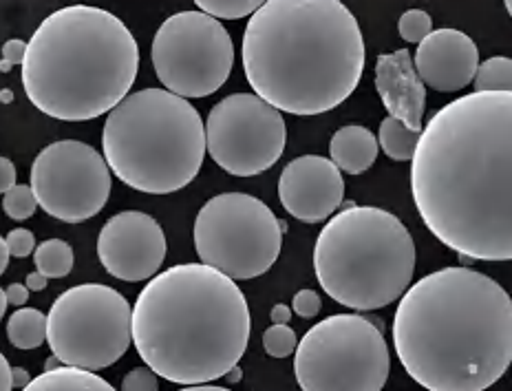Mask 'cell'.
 <instances>
[{"instance_id":"5bb4252c","label":"cell","mask_w":512,"mask_h":391,"mask_svg":"<svg viewBox=\"0 0 512 391\" xmlns=\"http://www.w3.org/2000/svg\"><path fill=\"white\" fill-rule=\"evenodd\" d=\"M98 257L115 279L128 283L153 279L166 259V235L155 217L124 210L102 226Z\"/></svg>"},{"instance_id":"6da1fadb","label":"cell","mask_w":512,"mask_h":391,"mask_svg":"<svg viewBox=\"0 0 512 391\" xmlns=\"http://www.w3.org/2000/svg\"><path fill=\"white\" fill-rule=\"evenodd\" d=\"M411 193L446 248L512 261V93H468L437 111L413 155Z\"/></svg>"},{"instance_id":"ab89813d","label":"cell","mask_w":512,"mask_h":391,"mask_svg":"<svg viewBox=\"0 0 512 391\" xmlns=\"http://www.w3.org/2000/svg\"><path fill=\"white\" fill-rule=\"evenodd\" d=\"M58 367H62V365H60V361H58L56 356H51V358H47V361H45V372H51V369H58Z\"/></svg>"},{"instance_id":"8fae6325","label":"cell","mask_w":512,"mask_h":391,"mask_svg":"<svg viewBox=\"0 0 512 391\" xmlns=\"http://www.w3.org/2000/svg\"><path fill=\"white\" fill-rule=\"evenodd\" d=\"M151 60L159 82L179 98H208L230 78L234 45L217 18L179 12L157 29Z\"/></svg>"},{"instance_id":"44dd1931","label":"cell","mask_w":512,"mask_h":391,"mask_svg":"<svg viewBox=\"0 0 512 391\" xmlns=\"http://www.w3.org/2000/svg\"><path fill=\"white\" fill-rule=\"evenodd\" d=\"M422 133L411 131L407 124L396 118H384L380 124L378 146L384 155L393 162H413V155L418 151Z\"/></svg>"},{"instance_id":"5b68a950","label":"cell","mask_w":512,"mask_h":391,"mask_svg":"<svg viewBox=\"0 0 512 391\" xmlns=\"http://www.w3.org/2000/svg\"><path fill=\"white\" fill-rule=\"evenodd\" d=\"M140 47L120 18L69 5L42 20L27 42L23 87L49 118L87 122L111 113L137 80Z\"/></svg>"},{"instance_id":"ac0fdd59","label":"cell","mask_w":512,"mask_h":391,"mask_svg":"<svg viewBox=\"0 0 512 391\" xmlns=\"http://www.w3.org/2000/svg\"><path fill=\"white\" fill-rule=\"evenodd\" d=\"M378 140L365 126H343L332 135L329 155L340 173L360 175L378 160Z\"/></svg>"},{"instance_id":"603a6c76","label":"cell","mask_w":512,"mask_h":391,"mask_svg":"<svg viewBox=\"0 0 512 391\" xmlns=\"http://www.w3.org/2000/svg\"><path fill=\"white\" fill-rule=\"evenodd\" d=\"M475 93H512V58L493 56L477 67Z\"/></svg>"},{"instance_id":"cb8c5ba5","label":"cell","mask_w":512,"mask_h":391,"mask_svg":"<svg viewBox=\"0 0 512 391\" xmlns=\"http://www.w3.org/2000/svg\"><path fill=\"white\" fill-rule=\"evenodd\" d=\"M199 12L217 20H239L254 16L261 9V0H197Z\"/></svg>"},{"instance_id":"d590c367","label":"cell","mask_w":512,"mask_h":391,"mask_svg":"<svg viewBox=\"0 0 512 391\" xmlns=\"http://www.w3.org/2000/svg\"><path fill=\"white\" fill-rule=\"evenodd\" d=\"M47 277L45 274H40V272H31L29 277H27V288H29V292H40V290H45L47 288Z\"/></svg>"},{"instance_id":"74e56055","label":"cell","mask_w":512,"mask_h":391,"mask_svg":"<svg viewBox=\"0 0 512 391\" xmlns=\"http://www.w3.org/2000/svg\"><path fill=\"white\" fill-rule=\"evenodd\" d=\"M9 248H7V241L0 237V274H3L7 270V263H9Z\"/></svg>"},{"instance_id":"9c48e42d","label":"cell","mask_w":512,"mask_h":391,"mask_svg":"<svg viewBox=\"0 0 512 391\" xmlns=\"http://www.w3.org/2000/svg\"><path fill=\"white\" fill-rule=\"evenodd\" d=\"M47 343L64 367L93 374L111 367L133 343L131 303L109 285H73L51 305Z\"/></svg>"},{"instance_id":"e0dca14e","label":"cell","mask_w":512,"mask_h":391,"mask_svg":"<svg viewBox=\"0 0 512 391\" xmlns=\"http://www.w3.org/2000/svg\"><path fill=\"white\" fill-rule=\"evenodd\" d=\"M376 91L389 111V118L407 124L411 131L422 133L426 87L413 65L407 49L382 54L376 60Z\"/></svg>"},{"instance_id":"2e32d148","label":"cell","mask_w":512,"mask_h":391,"mask_svg":"<svg viewBox=\"0 0 512 391\" xmlns=\"http://www.w3.org/2000/svg\"><path fill=\"white\" fill-rule=\"evenodd\" d=\"M413 65L424 87L453 93L475 80L479 51L475 40L464 31L437 29L420 42Z\"/></svg>"},{"instance_id":"9a60e30c","label":"cell","mask_w":512,"mask_h":391,"mask_svg":"<svg viewBox=\"0 0 512 391\" xmlns=\"http://www.w3.org/2000/svg\"><path fill=\"white\" fill-rule=\"evenodd\" d=\"M283 208L303 224H320L332 217L345 199V179L338 166L320 155L296 157L279 179Z\"/></svg>"},{"instance_id":"277c9868","label":"cell","mask_w":512,"mask_h":391,"mask_svg":"<svg viewBox=\"0 0 512 391\" xmlns=\"http://www.w3.org/2000/svg\"><path fill=\"white\" fill-rule=\"evenodd\" d=\"M250 308L226 274L181 263L146 283L133 308V343L157 376L197 387L228 376L248 350Z\"/></svg>"},{"instance_id":"f35d334b","label":"cell","mask_w":512,"mask_h":391,"mask_svg":"<svg viewBox=\"0 0 512 391\" xmlns=\"http://www.w3.org/2000/svg\"><path fill=\"white\" fill-rule=\"evenodd\" d=\"M179 391H232V389H226V387H217V385H197V387H184Z\"/></svg>"},{"instance_id":"8992f818","label":"cell","mask_w":512,"mask_h":391,"mask_svg":"<svg viewBox=\"0 0 512 391\" xmlns=\"http://www.w3.org/2000/svg\"><path fill=\"white\" fill-rule=\"evenodd\" d=\"M102 151L111 173L140 193L170 195L186 188L206 157L199 111L166 89L126 95L109 113Z\"/></svg>"},{"instance_id":"d4e9b609","label":"cell","mask_w":512,"mask_h":391,"mask_svg":"<svg viewBox=\"0 0 512 391\" xmlns=\"http://www.w3.org/2000/svg\"><path fill=\"white\" fill-rule=\"evenodd\" d=\"M38 208L36 195L31 186L25 184H16L12 190H7L3 195V210L7 217H12L16 221H25L29 217H34Z\"/></svg>"},{"instance_id":"d6986e66","label":"cell","mask_w":512,"mask_h":391,"mask_svg":"<svg viewBox=\"0 0 512 391\" xmlns=\"http://www.w3.org/2000/svg\"><path fill=\"white\" fill-rule=\"evenodd\" d=\"M23 391H117L109 380L76 367H58L31 378Z\"/></svg>"},{"instance_id":"f1b7e54d","label":"cell","mask_w":512,"mask_h":391,"mask_svg":"<svg viewBox=\"0 0 512 391\" xmlns=\"http://www.w3.org/2000/svg\"><path fill=\"white\" fill-rule=\"evenodd\" d=\"M5 241H7L9 255L12 257L25 259L31 255V252H36V237H34V232L27 228H14L12 232H9Z\"/></svg>"},{"instance_id":"8d00e7d4","label":"cell","mask_w":512,"mask_h":391,"mask_svg":"<svg viewBox=\"0 0 512 391\" xmlns=\"http://www.w3.org/2000/svg\"><path fill=\"white\" fill-rule=\"evenodd\" d=\"M12 383L14 387L25 389L31 383V376L25 367H12Z\"/></svg>"},{"instance_id":"7c38bea8","label":"cell","mask_w":512,"mask_h":391,"mask_svg":"<svg viewBox=\"0 0 512 391\" xmlns=\"http://www.w3.org/2000/svg\"><path fill=\"white\" fill-rule=\"evenodd\" d=\"M287 126L281 111L254 93H234L208 113L206 151L234 177H254L281 160Z\"/></svg>"},{"instance_id":"4dcf8cb0","label":"cell","mask_w":512,"mask_h":391,"mask_svg":"<svg viewBox=\"0 0 512 391\" xmlns=\"http://www.w3.org/2000/svg\"><path fill=\"white\" fill-rule=\"evenodd\" d=\"M27 56V42L20 38L7 40L3 45V60H0V71L7 73L12 71L16 65H23Z\"/></svg>"},{"instance_id":"60d3db41","label":"cell","mask_w":512,"mask_h":391,"mask_svg":"<svg viewBox=\"0 0 512 391\" xmlns=\"http://www.w3.org/2000/svg\"><path fill=\"white\" fill-rule=\"evenodd\" d=\"M241 374H243V372H241V367L237 365V367H234L232 372L228 374V380H230V383H239V380H241Z\"/></svg>"},{"instance_id":"30bf717a","label":"cell","mask_w":512,"mask_h":391,"mask_svg":"<svg viewBox=\"0 0 512 391\" xmlns=\"http://www.w3.org/2000/svg\"><path fill=\"white\" fill-rule=\"evenodd\" d=\"M285 230L287 226L261 199L223 193L201 206L195 219V248L204 266L232 281H248L274 266Z\"/></svg>"},{"instance_id":"b9f144b4","label":"cell","mask_w":512,"mask_h":391,"mask_svg":"<svg viewBox=\"0 0 512 391\" xmlns=\"http://www.w3.org/2000/svg\"><path fill=\"white\" fill-rule=\"evenodd\" d=\"M5 310H7V297H5V290L0 288V319L5 316Z\"/></svg>"},{"instance_id":"3957f363","label":"cell","mask_w":512,"mask_h":391,"mask_svg":"<svg viewBox=\"0 0 512 391\" xmlns=\"http://www.w3.org/2000/svg\"><path fill=\"white\" fill-rule=\"evenodd\" d=\"M243 71L276 111L318 115L343 104L365 71V38L340 0H268L243 34Z\"/></svg>"},{"instance_id":"7402d4cb","label":"cell","mask_w":512,"mask_h":391,"mask_svg":"<svg viewBox=\"0 0 512 391\" xmlns=\"http://www.w3.org/2000/svg\"><path fill=\"white\" fill-rule=\"evenodd\" d=\"M34 263L47 279H62L73 270V248L62 239H47L36 248Z\"/></svg>"},{"instance_id":"7bdbcfd3","label":"cell","mask_w":512,"mask_h":391,"mask_svg":"<svg viewBox=\"0 0 512 391\" xmlns=\"http://www.w3.org/2000/svg\"><path fill=\"white\" fill-rule=\"evenodd\" d=\"M0 100H3V102H12V100H14V93L9 91V89H3V91H0Z\"/></svg>"},{"instance_id":"7a4b0ae2","label":"cell","mask_w":512,"mask_h":391,"mask_svg":"<svg viewBox=\"0 0 512 391\" xmlns=\"http://www.w3.org/2000/svg\"><path fill=\"white\" fill-rule=\"evenodd\" d=\"M393 345L426 391H484L512 363V299L488 274L444 268L404 292Z\"/></svg>"},{"instance_id":"83f0119b","label":"cell","mask_w":512,"mask_h":391,"mask_svg":"<svg viewBox=\"0 0 512 391\" xmlns=\"http://www.w3.org/2000/svg\"><path fill=\"white\" fill-rule=\"evenodd\" d=\"M122 391H159L157 374L151 367H135L124 376Z\"/></svg>"},{"instance_id":"d6a6232c","label":"cell","mask_w":512,"mask_h":391,"mask_svg":"<svg viewBox=\"0 0 512 391\" xmlns=\"http://www.w3.org/2000/svg\"><path fill=\"white\" fill-rule=\"evenodd\" d=\"M7 305H14V308H23V305L29 301V288L23 283H12L5 290Z\"/></svg>"},{"instance_id":"f546056e","label":"cell","mask_w":512,"mask_h":391,"mask_svg":"<svg viewBox=\"0 0 512 391\" xmlns=\"http://www.w3.org/2000/svg\"><path fill=\"white\" fill-rule=\"evenodd\" d=\"M320 308H323V301H320L318 292L314 290H301L294 294L292 301V312H296L301 319H314L318 316Z\"/></svg>"},{"instance_id":"ffe728a7","label":"cell","mask_w":512,"mask_h":391,"mask_svg":"<svg viewBox=\"0 0 512 391\" xmlns=\"http://www.w3.org/2000/svg\"><path fill=\"white\" fill-rule=\"evenodd\" d=\"M7 338L18 350H38L47 343V316L36 308H20L7 321Z\"/></svg>"},{"instance_id":"1f68e13d","label":"cell","mask_w":512,"mask_h":391,"mask_svg":"<svg viewBox=\"0 0 512 391\" xmlns=\"http://www.w3.org/2000/svg\"><path fill=\"white\" fill-rule=\"evenodd\" d=\"M16 186V166L7 157H0V195Z\"/></svg>"},{"instance_id":"4316f807","label":"cell","mask_w":512,"mask_h":391,"mask_svg":"<svg viewBox=\"0 0 512 391\" xmlns=\"http://www.w3.org/2000/svg\"><path fill=\"white\" fill-rule=\"evenodd\" d=\"M398 31L402 40L407 42H420L433 34V18L422 12V9H409V12H404L398 20Z\"/></svg>"},{"instance_id":"836d02e7","label":"cell","mask_w":512,"mask_h":391,"mask_svg":"<svg viewBox=\"0 0 512 391\" xmlns=\"http://www.w3.org/2000/svg\"><path fill=\"white\" fill-rule=\"evenodd\" d=\"M12 365L7 363V358L0 352V391H12Z\"/></svg>"},{"instance_id":"ba28073f","label":"cell","mask_w":512,"mask_h":391,"mask_svg":"<svg viewBox=\"0 0 512 391\" xmlns=\"http://www.w3.org/2000/svg\"><path fill=\"white\" fill-rule=\"evenodd\" d=\"M294 374L303 391H382L391 358L382 323L334 314L298 341Z\"/></svg>"},{"instance_id":"4fadbf2b","label":"cell","mask_w":512,"mask_h":391,"mask_svg":"<svg viewBox=\"0 0 512 391\" xmlns=\"http://www.w3.org/2000/svg\"><path fill=\"white\" fill-rule=\"evenodd\" d=\"M29 182L38 206L49 217L82 224L109 202L111 168L93 146L60 140L38 153Z\"/></svg>"},{"instance_id":"52a82bcc","label":"cell","mask_w":512,"mask_h":391,"mask_svg":"<svg viewBox=\"0 0 512 391\" xmlns=\"http://www.w3.org/2000/svg\"><path fill=\"white\" fill-rule=\"evenodd\" d=\"M314 270L320 288L345 308H387L411 288L415 241L389 210L347 206L320 230Z\"/></svg>"},{"instance_id":"e575fe53","label":"cell","mask_w":512,"mask_h":391,"mask_svg":"<svg viewBox=\"0 0 512 391\" xmlns=\"http://www.w3.org/2000/svg\"><path fill=\"white\" fill-rule=\"evenodd\" d=\"M270 319H272L274 325H287V323H290V319H292V310L287 308V305H283V303H276L274 308H272V312H270Z\"/></svg>"},{"instance_id":"ee69618b","label":"cell","mask_w":512,"mask_h":391,"mask_svg":"<svg viewBox=\"0 0 512 391\" xmlns=\"http://www.w3.org/2000/svg\"><path fill=\"white\" fill-rule=\"evenodd\" d=\"M506 9H508V14L512 18V0H506Z\"/></svg>"},{"instance_id":"484cf974","label":"cell","mask_w":512,"mask_h":391,"mask_svg":"<svg viewBox=\"0 0 512 391\" xmlns=\"http://www.w3.org/2000/svg\"><path fill=\"white\" fill-rule=\"evenodd\" d=\"M263 347L272 358H287L298 347L296 332L290 325H272L263 334Z\"/></svg>"}]
</instances>
